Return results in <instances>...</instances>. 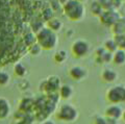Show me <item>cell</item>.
<instances>
[{
    "mask_svg": "<svg viewBox=\"0 0 125 124\" xmlns=\"http://www.w3.org/2000/svg\"><path fill=\"white\" fill-rule=\"evenodd\" d=\"M108 100L113 103H119L121 101H125V88L121 86H117L115 88L109 89L107 93Z\"/></svg>",
    "mask_w": 125,
    "mask_h": 124,
    "instance_id": "obj_1",
    "label": "cell"
},
{
    "mask_svg": "<svg viewBox=\"0 0 125 124\" xmlns=\"http://www.w3.org/2000/svg\"><path fill=\"white\" fill-rule=\"evenodd\" d=\"M72 51L77 56H84L89 52V44L83 40H77L72 46Z\"/></svg>",
    "mask_w": 125,
    "mask_h": 124,
    "instance_id": "obj_2",
    "label": "cell"
},
{
    "mask_svg": "<svg viewBox=\"0 0 125 124\" xmlns=\"http://www.w3.org/2000/svg\"><path fill=\"white\" fill-rule=\"evenodd\" d=\"M76 116H77V112L75 108L70 105H64L61 108L58 117L62 119L64 121H72V120L76 118Z\"/></svg>",
    "mask_w": 125,
    "mask_h": 124,
    "instance_id": "obj_3",
    "label": "cell"
},
{
    "mask_svg": "<svg viewBox=\"0 0 125 124\" xmlns=\"http://www.w3.org/2000/svg\"><path fill=\"white\" fill-rule=\"evenodd\" d=\"M119 15L114 10H104L101 15V21L106 25L116 24V22L119 20Z\"/></svg>",
    "mask_w": 125,
    "mask_h": 124,
    "instance_id": "obj_4",
    "label": "cell"
},
{
    "mask_svg": "<svg viewBox=\"0 0 125 124\" xmlns=\"http://www.w3.org/2000/svg\"><path fill=\"white\" fill-rule=\"evenodd\" d=\"M105 115L107 116V118L116 120L122 116V108H121L119 105H111L109 107L106 108Z\"/></svg>",
    "mask_w": 125,
    "mask_h": 124,
    "instance_id": "obj_5",
    "label": "cell"
},
{
    "mask_svg": "<svg viewBox=\"0 0 125 124\" xmlns=\"http://www.w3.org/2000/svg\"><path fill=\"white\" fill-rule=\"evenodd\" d=\"M70 75H71L74 79H83V77L87 75V71H85L84 68L76 66V67H73L71 70H70Z\"/></svg>",
    "mask_w": 125,
    "mask_h": 124,
    "instance_id": "obj_6",
    "label": "cell"
},
{
    "mask_svg": "<svg viewBox=\"0 0 125 124\" xmlns=\"http://www.w3.org/2000/svg\"><path fill=\"white\" fill-rule=\"evenodd\" d=\"M115 54L113 55V61L114 63L117 65H122L125 63V50L123 49H119L117 50L116 52H114Z\"/></svg>",
    "mask_w": 125,
    "mask_h": 124,
    "instance_id": "obj_7",
    "label": "cell"
},
{
    "mask_svg": "<svg viewBox=\"0 0 125 124\" xmlns=\"http://www.w3.org/2000/svg\"><path fill=\"white\" fill-rule=\"evenodd\" d=\"M101 76H102V78L105 81H107V83H112V81H114L115 79H117V72H115L113 69H105V70H103Z\"/></svg>",
    "mask_w": 125,
    "mask_h": 124,
    "instance_id": "obj_8",
    "label": "cell"
},
{
    "mask_svg": "<svg viewBox=\"0 0 125 124\" xmlns=\"http://www.w3.org/2000/svg\"><path fill=\"white\" fill-rule=\"evenodd\" d=\"M72 93H73L72 88L68 86V84H65V86H62L61 88V95L62 98H66V99L70 98L72 96Z\"/></svg>",
    "mask_w": 125,
    "mask_h": 124,
    "instance_id": "obj_9",
    "label": "cell"
},
{
    "mask_svg": "<svg viewBox=\"0 0 125 124\" xmlns=\"http://www.w3.org/2000/svg\"><path fill=\"white\" fill-rule=\"evenodd\" d=\"M103 48L106 50V51L113 53V52H116L117 51V48H118V47H117V45H116L114 40H107V41H105Z\"/></svg>",
    "mask_w": 125,
    "mask_h": 124,
    "instance_id": "obj_10",
    "label": "cell"
},
{
    "mask_svg": "<svg viewBox=\"0 0 125 124\" xmlns=\"http://www.w3.org/2000/svg\"><path fill=\"white\" fill-rule=\"evenodd\" d=\"M114 41H115V43L117 45V47H119L120 49L125 48V36L124 34H118V36H115Z\"/></svg>",
    "mask_w": 125,
    "mask_h": 124,
    "instance_id": "obj_11",
    "label": "cell"
},
{
    "mask_svg": "<svg viewBox=\"0 0 125 124\" xmlns=\"http://www.w3.org/2000/svg\"><path fill=\"white\" fill-rule=\"evenodd\" d=\"M49 26L50 28L53 30H60L62 27V23L57 20V19H52V20L49 21Z\"/></svg>",
    "mask_w": 125,
    "mask_h": 124,
    "instance_id": "obj_12",
    "label": "cell"
},
{
    "mask_svg": "<svg viewBox=\"0 0 125 124\" xmlns=\"http://www.w3.org/2000/svg\"><path fill=\"white\" fill-rule=\"evenodd\" d=\"M66 57H67V54H66L65 51H60V52H57V54L55 55V59L60 62V63H62V61H64Z\"/></svg>",
    "mask_w": 125,
    "mask_h": 124,
    "instance_id": "obj_13",
    "label": "cell"
},
{
    "mask_svg": "<svg viewBox=\"0 0 125 124\" xmlns=\"http://www.w3.org/2000/svg\"><path fill=\"white\" fill-rule=\"evenodd\" d=\"M9 81V75L5 73H0V84H5Z\"/></svg>",
    "mask_w": 125,
    "mask_h": 124,
    "instance_id": "obj_14",
    "label": "cell"
},
{
    "mask_svg": "<svg viewBox=\"0 0 125 124\" xmlns=\"http://www.w3.org/2000/svg\"><path fill=\"white\" fill-rule=\"evenodd\" d=\"M96 124H106V120L104 118H97L96 119Z\"/></svg>",
    "mask_w": 125,
    "mask_h": 124,
    "instance_id": "obj_15",
    "label": "cell"
},
{
    "mask_svg": "<svg viewBox=\"0 0 125 124\" xmlns=\"http://www.w3.org/2000/svg\"><path fill=\"white\" fill-rule=\"evenodd\" d=\"M105 120H106V124H117V123H116V120H114V119L106 118Z\"/></svg>",
    "mask_w": 125,
    "mask_h": 124,
    "instance_id": "obj_16",
    "label": "cell"
},
{
    "mask_svg": "<svg viewBox=\"0 0 125 124\" xmlns=\"http://www.w3.org/2000/svg\"><path fill=\"white\" fill-rule=\"evenodd\" d=\"M44 124H54L53 122H51V121H46Z\"/></svg>",
    "mask_w": 125,
    "mask_h": 124,
    "instance_id": "obj_17",
    "label": "cell"
},
{
    "mask_svg": "<svg viewBox=\"0 0 125 124\" xmlns=\"http://www.w3.org/2000/svg\"><path fill=\"white\" fill-rule=\"evenodd\" d=\"M123 117H124V119H125V113H124V115H123Z\"/></svg>",
    "mask_w": 125,
    "mask_h": 124,
    "instance_id": "obj_18",
    "label": "cell"
}]
</instances>
